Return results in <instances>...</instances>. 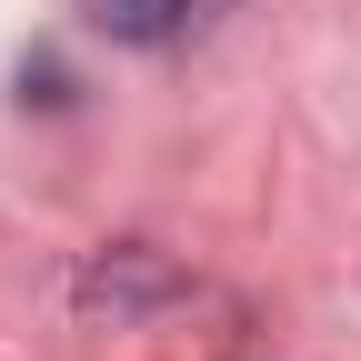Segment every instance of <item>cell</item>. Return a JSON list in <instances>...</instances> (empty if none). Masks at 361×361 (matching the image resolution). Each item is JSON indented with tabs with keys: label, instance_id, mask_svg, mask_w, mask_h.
Instances as JSON below:
<instances>
[{
	"label": "cell",
	"instance_id": "obj_1",
	"mask_svg": "<svg viewBox=\"0 0 361 361\" xmlns=\"http://www.w3.org/2000/svg\"><path fill=\"white\" fill-rule=\"evenodd\" d=\"M171 291H180V271H151L141 251H111V261L80 271V311H141V301H171Z\"/></svg>",
	"mask_w": 361,
	"mask_h": 361
},
{
	"label": "cell",
	"instance_id": "obj_2",
	"mask_svg": "<svg viewBox=\"0 0 361 361\" xmlns=\"http://www.w3.org/2000/svg\"><path fill=\"white\" fill-rule=\"evenodd\" d=\"M90 20H101L111 40H171L180 20H191V0H90Z\"/></svg>",
	"mask_w": 361,
	"mask_h": 361
}]
</instances>
